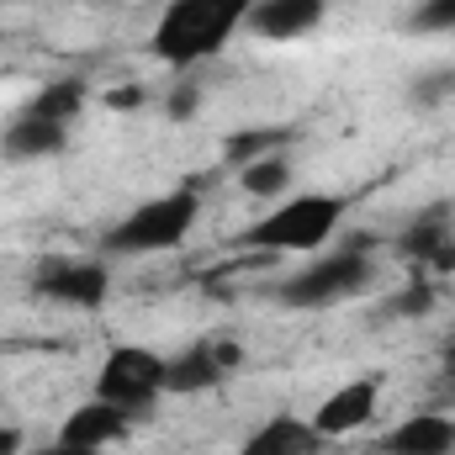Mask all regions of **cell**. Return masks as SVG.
Instances as JSON below:
<instances>
[{
	"mask_svg": "<svg viewBox=\"0 0 455 455\" xmlns=\"http://www.w3.org/2000/svg\"><path fill=\"white\" fill-rule=\"evenodd\" d=\"M259 0H170L164 16L154 21V59L186 69V64H202L212 53H223L228 37L249 27V11Z\"/></svg>",
	"mask_w": 455,
	"mask_h": 455,
	"instance_id": "obj_1",
	"label": "cell"
},
{
	"mask_svg": "<svg viewBox=\"0 0 455 455\" xmlns=\"http://www.w3.org/2000/svg\"><path fill=\"white\" fill-rule=\"evenodd\" d=\"M344 207L349 202L334 191H302V196H286L281 207H270L243 238L270 254H313L334 238V228L344 223Z\"/></svg>",
	"mask_w": 455,
	"mask_h": 455,
	"instance_id": "obj_2",
	"label": "cell"
},
{
	"mask_svg": "<svg viewBox=\"0 0 455 455\" xmlns=\"http://www.w3.org/2000/svg\"><path fill=\"white\" fill-rule=\"evenodd\" d=\"M202 218V196L196 186H175L164 196H148L138 202L122 223L107 233V249L112 254H164V249H180L186 233Z\"/></svg>",
	"mask_w": 455,
	"mask_h": 455,
	"instance_id": "obj_3",
	"label": "cell"
},
{
	"mask_svg": "<svg viewBox=\"0 0 455 455\" xmlns=\"http://www.w3.org/2000/svg\"><path fill=\"white\" fill-rule=\"evenodd\" d=\"M164 392H170V355L143 349V344H116L112 355L101 360L96 397L112 403V408H122V413L143 419Z\"/></svg>",
	"mask_w": 455,
	"mask_h": 455,
	"instance_id": "obj_4",
	"label": "cell"
},
{
	"mask_svg": "<svg viewBox=\"0 0 455 455\" xmlns=\"http://www.w3.org/2000/svg\"><path fill=\"white\" fill-rule=\"evenodd\" d=\"M365 286H371V254L365 249H344V254H323V259L291 270L281 281V302L297 307V313H318V307L349 302Z\"/></svg>",
	"mask_w": 455,
	"mask_h": 455,
	"instance_id": "obj_5",
	"label": "cell"
},
{
	"mask_svg": "<svg viewBox=\"0 0 455 455\" xmlns=\"http://www.w3.org/2000/svg\"><path fill=\"white\" fill-rule=\"evenodd\" d=\"M32 286L48 302H69V307H101L112 291V270L101 259H48L37 265Z\"/></svg>",
	"mask_w": 455,
	"mask_h": 455,
	"instance_id": "obj_6",
	"label": "cell"
},
{
	"mask_svg": "<svg viewBox=\"0 0 455 455\" xmlns=\"http://www.w3.org/2000/svg\"><path fill=\"white\" fill-rule=\"evenodd\" d=\"M323 16H329V0H259L249 11V32L265 43H297L318 32Z\"/></svg>",
	"mask_w": 455,
	"mask_h": 455,
	"instance_id": "obj_7",
	"label": "cell"
},
{
	"mask_svg": "<svg viewBox=\"0 0 455 455\" xmlns=\"http://www.w3.org/2000/svg\"><path fill=\"white\" fill-rule=\"evenodd\" d=\"M127 429H132V413H122V408H112V403L91 397V403H80V408L64 419L59 440H64V445H80V451H96V455H101L107 445H116Z\"/></svg>",
	"mask_w": 455,
	"mask_h": 455,
	"instance_id": "obj_8",
	"label": "cell"
},
{
	"mask_svg": "<svg viewBox=\"0 0 455 455\" xmlns=\"http://www.w3.org/2000/svg\"><path fill=\"white\" fill-rule=\"evenodd\" d=\"M233 365H238V344H196V349H186V355L170 360V392L175 397L207 392V387L223 381Z\"/></svg>",
	"mask_w": 455,
	"mask_h": 455,
	"instance_id": "obj_9",
	"label": "cell"
},
{
	"mask_svg": "<svg viewBox=\"0 0 455 455\" xmlns=\"http://www.w3.org/2000/svg\"><path fill=\"white\" fill-rule=\"evenodd\" d=\"M69 138V122H53V116L21 112L5 132H0V154L16 159V164H32V159H53Z\"/></svg>",
	"mask_w": 455,
	"mask_h": 455,
	"instance_id": "obj_10",
	"label": "cell"
},
{
	"mask_svg": "<svg viewBox=\"0 0 455 455\" xmlns=\"http://www.w3.org/2000/svg\"><path fill=\"white\" fill-rule=\"evenodd\" d=\"M371 413H376V381H349V387H339L334 397H323V403H318L313 429H318L323 440H339V435L365 429V424H371Z\"/></svg>",
	"mask_w": 455,
	"mask_h": 455,
	"instance_id": "obj_11",
	"label": "cell"
},
{
	"mask_svg": "<svg viewBox=\"0 0 455 455\" xmlns=\"http://www.w3.org/2000/svg\"><path fill=\"white\" fill-rule=\"evenodd\" d=\"M376 451L381 455H451L455 451V419H445V413H413Z\"/></svg>",
	"mask_w": 455,
	"mask_h": 455,
	"instance_id": "obj_12",
	"label": "cell"
},
{
	"mask_svg": "<svg viewBox=\"0 0 455 455\" xmlns=\"http://www.w3.org/2000/svg\"><path fill=\"white\" fill-rule=\"evenodd\" d=\"M318 451H323V435L313 429V419H291V413H275L270 424H259L243 440V455H318Z\"/></svg>",
	"mask_w": 455,
	"mask_h": 455,
	"instance_id": "obj_13",
	"label": "cell"
},
{
	"mask_svg": "<svg viewBox=\"0 0 455 455\" xmlns=\"http://www.w3.org/2000/svg\"><path fill=\"white\" fill-rule=\"evenodd\" d=\"M286 186H291L286 154H265V159L243 164V191H249V196H286Z\"/></svg>",
	"mask_w": 455,
	"mask_h": 455,
	"instance_id": "obj_14",
	"label": "cell"
},
{
	"mask_svg": "<svg viewBox=\"0 0 455 455\" xmlns=\"http://www.w3.org/2000/svg\"><path fill=\"white\" fill-rule=\"evenodd\" d=\"M286 138H291L286 127H249V132H233V138H228V159H233V164H254V159H265V154H281Z\"/></svg>",
	"mask_w": 455,
	"mask_h": 455,
	"instance_id": "obj_15",
	"label": "cell"
},
{
	"mask_svg": "<svg viewBox=\"0 0 455 455\" xmlns=\"http://www.w3.org/2000/svg\"><path fill=\"white\" fill-rule=\"evenodd\" d=\"M80 101H85V85L80 80H59V85H48L27 112H37V116H53V122H69V116L80 112Z\"/></svg>",
	"mask_w": 455,
	"mask_h": 455,
	"instance_id": "obj_16",
	"label": "cell"
},
{
	"mask_svg": "<svg viewBox=\"0 0 455 455\" xmlns=\"http://www.w3.org/2000/svg\"><path fill=\"white\" fill-rule=\"evenodd\" d=\"M408 27L413 32H455V0H419Z\"/></svg>",
	"mask_w": 455,
	"mask_h": 455,
	"instance_id": "obj_17",
	"label": "cell"
},
{
	"mask_svg": "<svg viewBox=\"0 0 455 455\" xmlns=\"http://www.w3.org/2000/svg\"><path fill=\"white\" fill-rule=\"evenodd\" d=\"M451 91H455V75H424L413 85V101L419 107H435V96H451Z\"/></svg>",
	"mask_w": 455,
	"mask_h": 455,
	"instance_id": "obj_18",
	"label": "cell"
},
{
	"mask_svg": "<svg viewBox=\"0 0 455 455\" xmlns=\"http://www.w3.org/2000/svg\"><path fill=\"white\" fill-rule=\"evenodd\" d=\"M21 455H96V451H80V445H64V440H53V445H37V451H21Z\"/></svg>",
	"mask_w": 455,
	"mask_h": 455,
	"instance_id": "obj_19",
	"label": "cell"
},
{
	"mask_svg": "<svg viewBox=\"0 0 455 455\" xmlns=\"http://www.w3.org/2000/svg\"><path fill=\"white\" fill-rule=\"evenodd\" d=\"M0 455H21V435L16 429H0Z\"/></svg>",
	"mask_w": 455,
	"mask_h": 455,
	"instance_id": "obj_20",
	"label": "cell"
},
{
	"mask_svg": "<svg viewBox=\"0 0 455 455\" xmlns=\"http://www.w3.org/2000/svg\"><path fill=\"white\" fill-rule=\"evenodd\" d=\"M96 5H107V0H96Z\"/></svg>",
	"mask_w": 455,
	"mask_h": 455,
	"instance_id": "obj_21",
	"label": "cell"
}]
</instances>
